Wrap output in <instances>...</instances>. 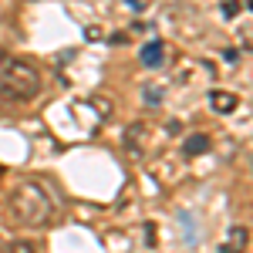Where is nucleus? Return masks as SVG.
Returning <instances> with one entry per match:
<instances>
[{
    "label": "nucleus",
    "instance_id": "obj_1",
    "mask_svg": "<svg viewBox=\"0 0 253 253\" xmlns=\"http://www.w3.org/2000/svg\"><path fill=\"white\" fill-rule=\"evenodd\" d=\"M10 213L17 216L24 226H44L54 216V199L41 182H20L10 193Z\"/></svg>",
    "mask_w": 253,
    "mask_h": 253
},
{
    "label": "nucleus",
    "instance_id": "obj_2",
    "mask_svg": "<svg viewBox=\"0 0 253 253\" xmlns=\"http://www.w3.org/2000/svg\"><path fill=\"white\" fill-rule=\"evenodd\" d=\"M0 81H3L7 91H14L17 98H38L41 95L38 68L24 58H3V64H0Z\"/></svg>",
    "mask_w": 253,
    "mask_h": 253
},
{
    "label": "nucleus",
    "instance_id": "obj_3",
    "mask_svg": "<svg viewBox=\"0 0 253 253\" xmlns=\"http://www.w3.org/2000/svg\"><path fill=\"white\" fill-rule=\"evenodd\" d=\"M247 243H250V233H247L243 226H230L219 253H247Z\"/></svg>",
    "mask_w": 253,
    "mask_h": 253
},
{
    "label": "nucleus",
    "instance_id": "obj_4",
    "mask_svg": "<svg viewBox=\"0 0 253 253\" xmlns=\"http://www.w3.org/2000/svg\"><path fill=\"white\" fill-rule=\"evenodd\" d=\"M162 54H166V44H162V41H149V44L142 47V64H145V68H159V64H162Z\"/></svg>",
    "mask_w": 253,
    "mask_h": 253
},
{
    "label": "nucleus",
    "instance_id": "obj_5",
    "mask_svg": "<svg viewBox=\"0 0 253 253\" xmlns=\"http://www.w3.org/2000/svg\"><path fill=\"white\" fill-rule=\"evenodd\" d=\"M210 105H213L216 112H233V108H236V95H226V91H213V95H210Z\"/></svg>",
    "mask_w": 253,
    "mask_h": 253
},
{
    "label": "nucleus",
    "instance_id": "obj_6",
    "mask_svg": "<svg viewBox=\"0 0 253 253\" xmlns=\"http://www.w3.org/2000/svg\"><path fill=\"white\" fill-rule=\"evenodd\" d=\"M210 149V138L206 135H189L186 138V156H203Z\"/></svg>",
    "mask_w": 253,
    "mask_h": 253
},
{
    "label": "nucleus",
    "instance_id": "obj_7",
    "mask_svg": "<svg viewBox=\"0 0 253 253\" xmlns=\"http://www.w3.org/2000/svg\"><path fill=\"white\" fill-rule=\"evenodd\" d=\"M0 253H38V247L31 240H14V243H7Z\"/></svg>",
    "mask_w": 253,
    "mask_h": 253
},
{
    "label": "nucleus",
    "instance_id": "obj_8",
    "mask_svg": "<svg viewBox=\"0 0 253 253\" xmlns=\"http://www.w3.org/2000/svg\"><path fill=\"white\" fill-rule=\"evenodd\" d=\"M0 250H3V243H0Z\"/></svg>",
    "mask_w": 253,
    "mask_h": 253
},
{
    "label": "nucleus",
    "instance_id": "obj_9",
    "mask_svg": "<svg viewBox=\"0 0 253 253\" xmlns=\"http://www.w3.org/2000/svg\"><path fill=\"white\" fill-rule=\"evenodd\" d=\"M250 7H253V0H250Z\"/></svg>",
    "mask_w": 253,
    "mask_h": 253
}]
</instances>
